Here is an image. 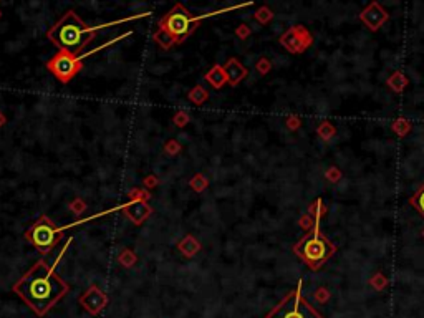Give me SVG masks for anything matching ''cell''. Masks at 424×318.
<instances>
[{
  "instance_id": "cell-1",
  "label": "cell",
  "mask_w": 424,
  "mask_h": 318,
  "mask_svg": "<svg viewBox=\"0 0 424 318\" xmlns=\"http://www.w3.org/2000/svg\"><path fill=\"white\" fill-rule=\"evenodd\" d=\"M14 292L39 317L68 294V283L55 272V265L39 260L14 285Z\"/></svg>"
},
{
  "instance_id": "cell-2",
  "label": "cell",
  "mask_w": 424,
  "mask_h": 318,
  "mask_svg": "<svg viewBox=\"0 0 424 318\" xmlns=\"http://www.w3.org/2000/svg\"><path fill=\"white\" fill-rule=\"evenodd\" d=\"M148 15H151V12L129 15V17H124V19L115 20V22L86 25L73 10H70L50 28L47 37L58 48V52H66V53H71V55H78V53L83 52V48H85L88 43H91V41L95 40L96 32H101L104 28H110V27H118V25L133 22V20L142 19V17H148Z\"/></svg>"
},
{
  "instance_id": "cell-3",
  "label": "cell",
  "mask_w": 424,
  "mask_h": 318,
  "mask_svg": "<svg viewBox=\"0 0 424 318\" xmlns=\"http://www.w3.org/2000/svg\"><path fill=\"white\" fill-rule=\"evenodd\" d=\"M239 7H242V5L227 7V8H222V10L194 15V14H191L182 3H176V5L171 8L164 17H162V19H159L158 30L154 32L153 39L158 45H161L162 48L167 50V48L174 47V45H179V43H182V41H186L187 37L196 32V28L199 27V23L202 22L204 19L225 14V12H230V10H236V8H239Z\"/></svg>"
},
{
  "instance_id": "cell-4",
  "label": "cell",
  "mask_w": 424,
  "mask_h": 318,
  "mask_svg": "<svg viewBox=\"0 0 424 318\" xmlns=\"http://www.w3.org/2000/svg\"><path fill=\"white\" fill-rule=\"evenodd\" d=\"M320 217L322 212L318 211L315 216L313 229L306 236H303L293 247L295 254L303 260L310 269H320L331 255L335 254V245L328 240V237L320 231Z\"/></svg>"
},
{
  "instance_id": "cell-5",
  "label": "cell",
  "mask_w": 424,
  "mask_h": 318,
  "mask_svg": "<svg viewBox=\"0 0 424 318\" xmlns=\"http://www.w3.org/2000/svg\"><path fill=\"white\" fill-rule=\"evenodd\" d=\"M131 35H133V32L120 33V35H116L115 39L106 40L104 43L96 45V47L88 50V52H81V55H71V53H66V52H58L47 61V68H48V72L58 80V81L63 83V85H66V83H70L71 80H73L80 72H81L83 60H85V58L95 55V53L101 52V50H104V48H108L110 45L118 43L120 40H124V39H128V37H131Z\"/></svg>"
},
{
  "instance_id": "cell-6",
  "label": "cell",
  "mask_w": 424,
  "mask_h": 318,
  "mask_svg": "<svg viewBox=\"0 0 424 318\" xmlns=\"http://www.w3.org/2000/svg\"><path fill=\"white\" fill-rule=\"evenodd\" d=\"M66 229H70V224L58 227L48 216H40L39 219L25 231V238H27V242H30L40 254H48L50 250L60 242V238L63 237V232H65Z\"/></svg>"
},
{
  "instance_id": "cell-7",
  "label": "cell",
  "mask_w": 424,
  "mask_h": 318,
  "mask_svg": "<svg viewBox=\"0 0 424 318\" xmlns=\"http://www.w3.org/2000/svg\"><path fill=\"white\" fill-rule=\"evenodd\" d=\"M267 318H323L306 300L302 297V282L293 292H290L277 307L267 315Z\"/></svg>"
},
{
  "instance_id": "cell-8",
  "label": "cell",
  "mask_w": 424,
  "mask_h": 318,
  "mask_svg": "<svg viewBox=\"0 0 424 318\" xmlns=\"http://www.w3.org/2000/svg\"><path fill=\"white\" fill-rule=\"evenodd\" d=\"M80 303L83 305V308L88 310L91 315H98L100 312L106 307L108 303V295L104 294L100 287L91 285L88 290L80 297Z\"/></svg>"
},
{
  "instance_id": "cell-9",
  "label": "cell",
  "mask_w": 424,
  "mask_h": 318,
  "mask_svg": "<svg viewBox=\"0 0 424 318\" xmlns=\"http://www.w3.org/2000/svg\"><path fill=\"white\" fill-rule=\"evenodd\" d=\"M124 216L134 225H141L146 219L151 216V207L148 206V200H128L123 204Z\"/></svg>"
},
{
  "instance_id": "cell-10",
  "label": "cell",
  "mask_w": 424,
  "mask_h": 318,
  "mask_svg": "<svg viewBox=\"0 0 424 318\" xmlns=\"http://www.w3.org/2000/svg\"><path fill=\"white\" fill-rule=\"evenodd\" d=\"M224 72L230 86H237L239 83H241L242 80H245V77L249 75L247 68L237 60V58H229L227 63L224 65Z\"/></svg>"
},
{
  "instance_id": "cell-11",
  "label": "cell",
  "mask_w": 424,
  "mask_h": 318,
  "mask_svg": "<svg viewBox=\"0 0 424 318\" xmlns=\"http://www.w3.org/2000/svg\"><path fill=\"white\" fill-rule=\"evenodd\" d=\"M386 19H388V14H386L378 3H371V5L362 14V20L369 28H373V30H378L380 25L386 22Z\"/></svg>"
},
{
  "instance_id": "cell-12",
  "label": "cell",
  "mask_w": 424,
  "mask_h": 318,
  "mask_svg": "<svg viewBox=\"0 0 424 318\" xmlns=\"http://www.w3.org/2000/svg\"><path fill=\"white\" fill-rule=\"evenodd\" d=\"M204 80L212 88H216V90H221L224 85H227V77H225L224 66L222 65H214L212 68L204 75Z\"/></svg>"
},
{
  "instance_id": "cell-13",
  "label": "cell",
  "mask_w": 424,
  "mask_h": 318,
  "mask_svg": "<svg viewBox=\"0 0 424 318\" xmlns=\"http://www.w3.org/2000/svg\"><path fill=\"white\" fill-rule=\"evenodd\" d=\"M178 249L184 257H194L201 250V242L197 240L194 236H186L182 237V240L178 244Z\"/></svg>"
},
{
  "instance_id": "cell-14",
  "label": "cell",
  "mask_w": 424,
  "mask_h": 318,
  "mask_svg": "<svg viewBox=\"0 0 424 318\" xmlns=\"http://www.w3.org/2000/svg\"><path fill=\"white\" fill-rule=\"evenodd\" d=\"M187 98H189V101H191L192 104L201 106V104H204L209 99V91L205 90L202 85H196L191 91H189Z\"/></svg>"
},
{
  "instance_id": "cell-15",
  "label": "cell",
  "mask_w": 424,
  "mask_h": 318,
  "mask_svg": "<svg viewBox=\"0 0 424 318\" xmlns=\"http://www.w3.org/2000/svg\"><path fill=\"white\" fill-rule=\"evenodd\" d=\"M189 186H191V189L194 192H202L209 187V179L205 178L202 173H197L194 178L189 181Z\"/></svg>"
},
{
  "instance_id": "cell-16",
  "label": "cell",
  "mask_w": 424,
  "mask_h": 318,
  "mask_svg": "<svg viewBox=\"0 0 424 318\" xmlns=\"http://www.w3.org/2000/svg\"><path fill=\"white\" fill-rule=\"evenodd\" d=\"M136 260H138L136 254H134L133 250H129V249L121 250V254L118 255V262L123 267H128V269H129V267H133L134 263H136Z\"/></svg>"
},
{
  "instance_id": "cell-17",
  "label": "cell",
  "mask_w": 424,
  "mask_h": 318,
  "mask_svg": "<svg viewBox=\"0 0 424 318\" xmlns=\"http://www.w3.org/2000/svg\"><path fill=\"white\" fill-rule=\"evenodd\" d=\"M409 202H411V206L416 207V211L424 217V184H423L421 187H419L416 194H414L413 198L409 199Z\"/></svg>"
},
{
  "instance_id": "cell-18",
  "label": "cell",
  "mask_w": 424,
  "mask_h": 318,
  "mask_svg": "<svg viewBox=\"0 0 424 318\" xmlns=\"http://www.w3.org/2000/svg\"><path fill=\"white\" fill-rule=\"evenodd\" d=\"M173 121H174L176 126L184 128V126H187V124L191 123V115H189V113H187L186 110H179V111L173 116Z\"/></svg>"
},
{
  "instance_id": "cell-19",
  "label": "cell",
  "mask_w": 424,
  "mask_h": 318,
  "mask_svg": "<svg viewBox=\"0 0 424 318\" xmlns=\"http://www.w3.org/2000/svg\"><path fill=\"white\" fill-rule=\"evenodd\" d=\"M68 209H70L71 212H73L75 216H80V214H83V212L86 211L88 206H86V202H85V200H83L81 198H75V199L68 204Z\"/></svg>"
},
{
  "instance_id": "cell-20",
  "label": "cell",
  "mask_w": 424,
  "mask_h": 318,
  "mask_svg": "<svg viewBox=\"0 0 424 318\" xmlns=\"http://www.w3.org/2000/svg\"><path fill=\"white\" fill-rule=\"evenodd\" d=\"M179 151H181V143L176 139H169L167 143L164 144V153L169 154V156H174V154H178Z\"/></svg>"
},
{
  "instance_id": "cell-21",
  "label": "cell",
  "mask_w": 424,
  "mask_h": 318,
  "mask_svg": "<svg viewBox=\"0 0 424 318\" xmlns=\"http://www.w3.org/2000/svg\"><path fill=\"white\" fill-rule=\"evenodd\" d=\"M255 19H257L260 23H265V22H268V20L272 19V12L268 10L267 7H262V8H260V10L257 12V14H255Z\"/></svg>"
},
{
  "instance_id": "cell-22",
  "label": "cell",
  "mask_w": 424,
  "mask_h": 318,
  "mask_svg": "<svg viewBox=\"0 0 424 318\" xmlns=\"http://www.w3.org/2000/svg\"><path fill=\"white\" fill-rule=\"evenodd\" d=\"M158 184H159V179H158V176H154V174H149L142 179V186H144L146 189H153V187H156Z\"/></svg>"
},
{
  "instance_id": "cell-23",
  "label": "cell",
  "mask_w": 424,
  "mask_h": 318,
  "mask_svg": "<svg viewBox=\"0 0 424 318\" xmlns=\"http://www.w3.org/2000/svg\"><path fill=\"white\" fill-rule=\"evenodd\" d=\"M257 70L260 73H267L268 70H270V63H268L267 60H260L257 63Z\"/></svg>"
},
{
  "instance_id": "cell-24",
  "label": "cell",
  "mask_w": 424,
  "mask_h": 318,
  "mask_svg": "<svg viewBox=\"0 0 424 318\" xmlns=\"http://www.w3.org/2000/svg\"><path fill=\"white\" fill-rule=\"evenodd\" d=\"M5 124H7V116L3 115L2 111H0V128H2V126H5Z\"/></svg>"
},
{
  "instance_id": "cell-25",
  "label": "cell",
  "mask_w": 424,
  "mask_h": 318,
  "mask_svg": "<svg viewBox=\"0 0 424 318\" xmlns=\"http://www.w3.org/2000/svg\"><path fill=\"white\" fill-rule=\"evenodd\" d=\"M0 19H2V10H0Z\"/></svg>"
}]
</instances>
